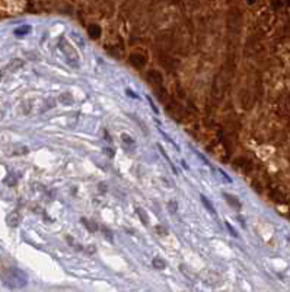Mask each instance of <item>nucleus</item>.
Segmentation results:
<instances>
[{
  "mask_svg": "<svg viewBox=\"0 0 290 292\" xmlns=\"http://www.w3.org/2000/svg\"><path fill=\"white\" fill-rule=\"evenodd\" d=\"M201 200H203V203H204V205H206V206H207V208L210 209V212H213V213H214V209H213V206H211V205L208 203V199H206L204 196H201Z\"/></svg>",
  "mask_w": 290,
  "mask_h": 292,
  "instance_id": "nucleus-1",
  "label": "nucleus"
}]
</instances>
